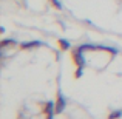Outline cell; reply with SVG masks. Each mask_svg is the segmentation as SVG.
<instances>
[{
  "mask_svg": "<svg viewBox=\"0 0 122 119\" xmlns=\"http://www.w3.org/2000/svg\"><path fill=\"white\" fill-rule=\"evenodd\" d=\"M73 59H74V62H76L77 67H85V57H83V54H82V48L81 47H79L77 50H74Z\"/></svg>",
  "mask_w": 122,
  "mask_h": 119,
  "instance_id": "1",
  "label": "cell"
},
{
  "mask_svg": "<svg viewBox=\"0 0 122 119\" xmlns=\"http://www.w3.org/2000/svg\"><path fill=\"white\" fill-rule=\"evenodd\" d=\"M66 107V101L63 98L62 93H59V98H57V102H56V113H62Z\"/></svg>",
  "mask_w": 122,
  "mask_h": 119,
  "instance_id": "2",
  "label": "cell"
},
{
  "mask_svg": "<svg viewBox=\"0 0 122 119\" xmlns=\"http://www.w3.org/2000/svg\"><path fill=\"white\" fill-rule=\"evenodd\" d=\"M45 108H46V119H53L54 111H56V104H54V102H46Z\"/></svg>",
  "mask_w": 122,
  "mask_h": 119,
  "instance_id": "3",
  "label": "cell"
},
{
  "mask_svg": "<svg viewBox=\"0 0 122 119\" xmlns=\"http://www.w3.org/2000/svg\"><path fill=\"white\" fill-rule=\"evenodd\" d=\"M40 45H43V43L39 42V40H33V42H28V43H22V48H23V50H31V48L40 47Z\"/></svg>",
  "mask_w": 122,
  "mask_h": 119,
  "instance_id": "4",
  "label": "cell"
},
{
  "mask_svg": "<svg viewBox=\"0 0 122 119\" xmlns=\"http://www.w3.org/2000/svg\"><path fill=\"white\" fill-rule=\"evenodd\" d=\"M59 45L62 50H70V47H71V43L68 40H59Z\"/></svg>",
  "mask_w": 122,
  "mask_h": 119,
  "instance_id": "5",
  "label": "cell"
},
{
  "mask_svg": "<svg viewBox=\"0 0 122 119\" xmlns=\"http://www.w3.org/2000/svg\"><path fill=\"white\" fill-rule=\"evenodd\" d=\"M122 116V111H113V113H110V116H108V119H119Z\"/></svg>",
  "mask_w": 122,
  "mask_h": 119,
  "instance_id": "6",
  "label": "cell"
},
{
  "mask_svg": "<svg viewBox=\"0 0 122 119\" xmlns=\"http://www.w3.org/2000/svg\"><path fill=\"white\" fill-rule=\"evenodd\" d=\"M8 45H15V40H12V39H5L2 42V48H6Z\"/></svg>",
  "mask_w": 122,
  "mask_h": 119,
  "instance_id": "7",
  "label": "cell"
},
{
  "mask_svg": "<svg viewBox=\"0 0 122 119\" xmlns=\"http://www.w3.org/2000/svg\"><path fill=\"white\" fill-rule=\"evenodd\" d=\"M83 74V67H79L77 70H76V73H74V76L76 78H81V76Z\"/></svg>",
  "mask_w": 122,
  "mask_h": 119,
  "instance_id": "8",
  "label": "cell"
},
{
  "mask_svg": "<svg viewBox=\"0 0 122 119\" xmlns=\"http://www.w3.org/2000/svg\"><path fill=\"white\" fill-rule=\"evenodd\" d=\"M51 2H53V5H54V6H56V8H57V9H62V3H60V2H59V0H51Z\"/></svg>",
  "mask_w": 122,
  "mask_h": 119,
  "instance_id": "9",
  "label": "cell"
}]
</instances>
